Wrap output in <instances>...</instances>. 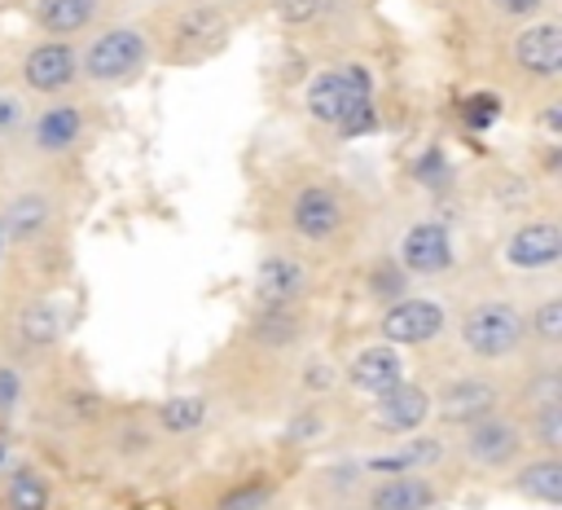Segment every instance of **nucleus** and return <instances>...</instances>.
I'll return each instance as SVG.
<instances>
[{
  "mask_svg": "<svg viewBox=\"0 0 562 510\" xmlns=\"http://www.w3.org/2000/svg\"><path fill=\"white\" fill-rule=\"evenodd\" d=\"M334 435H338V396H312V400H294L281 413L277 448L281 453H316Z\"/></svg>",
  "mask_w": 562,
  "mask_h": 510,
  "instance_id": "obj_27",
  "label": "nucleus"
},
{
  "mask_svg": "<svg viewBox=\"0 0 562 510\" xmlns=\"http://www.w3.org/2000/svg\"><path fill=\"white\" fill-rule=\"evenodd\" d=\"M501 488L514 492L518 501L558 510V506H562V453H527V457L501 479Z\"/></svg>",
  "mask_w": 562,
  "mask_h": 510,
  "instance_id": "obj_28",
  "label": "nucleus"
},
{
  "mask_svg": "<svg viewBox=\"0 0 562 510\" xmlns=\"http://www.w3.org/2000/svg\"><path fill=\"white\" fill-rule=\"evenodd\" d=\"M404 378H408L404 352L391 347V343H382V339L356 347V352L338 365V387H342V396H360L364 404H369L373 396L391 391V387L404 382Z\"/></svg>",
  "mask_w": 562,
  "mask_h": 510,
  "instance_id": "obj_23",
  "label": "nucleus"
},
{
  "mask_svg": "<svg viewBox=\"0 0 562 510\" xmlns=\"http://www.w3.org/2000/svg\"><path fill=\"white\" fill-rule=\"evenodd\" d=\"M496 409H509V369L457 365L430 387V426L439 431L465 426Z\"/></svg>",
  "mask_w": 562,
  "mask_h": 510,
  "instance_id": "obj_11",
  "label": "nucleus"
},
{
  "mask_svg": "<svg viewBox=\"0 0 562 510\" xmlns=\"http://www.w3.org/2000/svg\"><path fill=\"white\" fill-rule=\"evenodd\" d=\"M364 466H360V453H338L321 466H312L299 484V501L307 510H351L356 492L364 488Z\"/></svg>",
  "mask_w": 562,
  "mask_h": 510,
  "instance_id": "obj_26",
  "label": "nucleus"
},
{
  "mask_svg": "<svg viewBox=\"0 0 562 510\" xmlns=\"http://www.w3.org/2000/svg\"><path fill=\"white\" fill-rule=\"evenodd\" d=\"M154 66H158V57H154L149 22H119L114 18V22H105L79 40V88L92 97L136 88Z\"/></svg>",
  "mask_w": 562,
  "mask_h": 510,
  "instance_id": "obj_6",
  "label": "nucleus"
},
{
  "mask_svg": "<svg viewBox=\"0 0 562 510\" xmlns=\"http://www.w3.org/2000/svg\"><path fill=\"white\" fill-rule=\"evenodd\" d=\"M448 321H452V308L435 295H400L391 303H382L373 330L382 343L391 347H435L439 339H448Z\"/></svg>",
  "mask_w": 562,
  "mask_h": 510,
  "instance_id": "obj_19",
  "label": "nucleus"
},
{
  "mask_svg": "<svg viewBox=\"0 0 562 510\" xmlns=\"http://www.w3.org/2000/svg\"><path fill=\"white\" fill-rule=\"evenodd\" d=\"M0 84H4V75H0Z\"/></svg>",
  "mask_w": 562,
  "mask_h": 510,
  "instance_id": "obj_38",
  "label": "nucleus"
},
{
  "mask_svg": "<svg viewBox=\"0 0 562 510\" xmlns=\"http://www.w3.org/2000/svg\"><path fill=\"white\" fill-rule=\"evenodd\" d=\"M303 114L316 127L329 132H351L360 119L373 114V75L360 62H338V66H321L312 70V79L303 84Z\"/></svg>",
  "mask_w": 562,
  "mask_h": 510,
  "instance_id": "obj_10",
  "label": "nucleus"
},
{
  "mask_svg": "<svg viewBox=\"0 0 562 510\" xmlns=\"http://www.w3.org/2000/svg\"><path fill=\"white\" fill-rule=\"evenodd\" d=\"M13 84H18L31 101H48V97L79 92V44H75V40L35 35V40L18 53V62H13Z\"/></svg>",
  "mask_w": 562,
  "mask_h": 510,
  "instance_id": "obj_18",
  "label": "nucleus"
},
{
  "mask_svg": "<svg viewBox=\"0 0 562 510\" xmlns=\"http://www.w3.org/2000/svg\"><path fill=\"white\" fill-rule=\"evenodd\" d=\"M233 339L268 356H303L321 339V312L316 303H250Z\"/></svg>",
  "mask_w": 562,
  "mask_h": 510,
  "instance_id": "obj_14",
  "label": "nucleus"
},
{
  "mask_svg": "<svg viewBox=\"0 0 562 510\" xmlns=\"http://www.w3.org/2000/svg\"><path fill=\"white\" fill-rule=\"evenodd\" d=\"M448 334L457 339V352L465 365H487V369H514L527 356V334H522V303L509 295H470L452 321Z\"/></svg>",
  "mask_w": 562,
  "mask_h": 510,
  "instance_id": "obj_5",
  "label": "nucleus"
},
{
  "mask_svg": "<svg viewBox=\"0 0 562 510\" xmlns=\"http://www.w3.org/2000/svg\"><path fill=\"white\" fill-rule=\"evenodd\" d=\"M281 497H285L281 479L250 470V475H237V479H224L220 488H211L202 510H277Z\"/></svg>",
  "mask_w": 562,
  "mask_h": 510,
  "instance_id": "obj_29",
  "label": "nucleus"
},
{
  "mask_svg": "<svg viewBox=\"0 0 562 510\" xmlns=\"http://www.w3.org/2000/svg\"><path fill=\"white\" fill-rule=\"evenodd\" d=\"M31 114V97L18 84H0V154H13L22 127Z\"/></svg>",
  "mask_w": 562,
  "mask_h": 510,
  "instance_id": "obj_36",
  "label": "nucleus"
},
{
  "mask_svg": "<svg viewBox=\"0 0 562 510\" xmlns=\"http://www.w3.org/2000/svg\"><path fill=\"white\" fill-rule=\"evenodd\" d=\"M501 264L518 277H553L562 268V215L553 207L518 215L501 237Z\"/></svg>",
  "mask_w": 562,
  "mask_h": 510,
  "instance_id": "obj_17",
  "label": "nucleus"
},
{
  "mask_svg": "<svg viewBox=\"0 0 562 510\" xmlns=\"http://www.w3.org/2000/svg\"><path fill=\"white\" fill-rule=\"evenodd\" d=\"M105 409H110V400L83 378H57L40 396V418H44L48 435H57L61 444H70L88 457H92V444L101 435Z\"/></svg>",
  "mask_w": 562,
  "mask_h": 510,
  "instance_id": "obj_15",
  "label": "nucleus"
},
{
  "mask_svg": "<svg viewBox=\"0 0 562 510\" xmlns=\"http://www.w3.org/2000/svg\"><path fill=\"white\" fill-rule=\"evenodd\" d=\"M321 281H325L321 259H312L307 251L272 237L255 259L250 303H316Z\"/></svg>",
  "mask_w": 562,
  "mask_h": 510,
  "instance_id": "obj_13",
  "label": "nucleus"
},
{
  "mask_svg": "<svg viewBox=\"0 0 562 510\" xmlns=\"http://www.w3.org/2000/svg\"><path fill=\"white\" fill-rule=\"evenodd\" d=\"M408 290H413V281H408L404 268L391 259V251L369 259V268H364V295H369V299L391 303V299H400V295H408Z\"/></svg>",
  "mask_w": 562,
  "mask_h": 510,
  "instance_id": "obj_35",
  "label": "nucleus"
},
{
  "mask_svg": "<svg viewBox=\"0 0 562 510\" xmlns=\"http://www.w3.org/2000/svg\"><path fill=\"white\" fill-rule=\"evenodd\" d=\"M496 57V84L522 101L540 106L549 97H562V22L558 13H540L522 26H509L492 35Z\"/></svg>",
  "mask_w": 562,
  "mask_h": 510,
  "instance_id": "obj_2",
  "label": "nucleus"
},
{
  "mask_svg": "<svg viewBox=\"0 0 562 510\" xmlns=\"http://www.w3.org/2000/svg\"><path fill=\"white\" fill-rule=\"evenodd\" d=\"M145 22L154 31V57L162 66H198L228 44L237 18L220 0H167Z\"/></svg>",
  "mask_w": 562,
  "mask_h": 510,
  "instance_id": "obj_7",
  "label": "nucleus"
},
{
  "mask_svg": "<svg viewBox=\"0 0 562 510\" xmlns=\"http://www.w3.org/2000/svg\"><path fill=\"white\" fill-rule=\"evenodd\" d=\"M123 0H26V18L40 35H53V40H83L92 35L97 26L114 22Z\"/></svg>",
  "mask_w": 562,
  "mask_h": 510,
  "instance_id": "obj_24",
  "label": "nucleus"
},
{
  "mask_svg": "<svg viewBox=\"0 0 562 510\" xmlns=\"http://www.w3.org/2000/svg\"><path fill=\"white\" fill-rule=\"evenodd\" d=\"M522 334L531 356H562V290L544 286L522 308Z\"/></svg>",
  "mask_w": 562,
  "mask_h": 510,
  "instance_id": "obj_31",
  "label": "nucleus"
},
{
  "mask_svg": "<svg viewBox=\"0 0 562 510\" xmlns=\"http://www.w3.org/2000/svg\"><path fill=\"white\" fill-rule=\"evenodd\" d=\"M66 189L57 185V171L26 167L18 189L0 207V242L22 264H44L66 242Z\"/></svg>",
  "mask_w": 562,
  "mask_h": 510,
  "instance_id": "obj_3",
  "label": "nucleus"
},
{
  "mask_svg": "<svg viewBox=\"0 0 562 510\" xmlns=\"http://www.w3.org/2000/svg\"><path fill=\"white\" fill-rule=\"evenodd\" d=\"M57 488L35 462H13L0 479V510H53Z\"/></svg>",
  "mask_w": 562,
  "mask_h": 510,
  "instance_id": "obj_32",
  "label": "nucleus"
},
{
  "mask_svg": "<svg viewBox=\"0 0 562 510\" xmlns=\"http://www.w3.org/2000/svg\"><path fill=\"white\" fill-rule=\"evenodd\" d=\"M215 409H220V404L211 400V391H171V396H162V400L149 404L154 426H158V435H162L167 448H189V444H198V440L211 431Z\"/></svg>",
  "mask_w": 562,
  "mask_h": 510,
  "instance_id": "obj_25",
  "label": "nucleus"
},
{
  "mask_svg": "<svg viewBox=\"0 0 562 510\" xmlns=\"http://www.w3.org/2000/svg\"><path fill=\"white\" fill-rule=\"evenodd\" d=\"M448 470H413V475H378L364 479L351 510H439L448 501Z\"/></svg>",
  "mask_w": 562,
  "mask_h": 510,
  "instance_id": "obj_20",
  "label": "nucleus"
},
{
  "mask_svg": "<svg viewBox=\"0 0 562 510\" xmlns=\"http://www.w3.org/2000/svg\"><path fill=\"white\" fill-rule=\"evenodd\" d=\"M360 466L369 479L378 475H413V470H448L452 457H448V435L439 426H426L417 435H400V440H386L382 448H369L360 453Z\"/></svg>",
  "mask_w": 562,
  "mask_h": 510,
  "instance_id": "obj_21",
  "label": "nucleus"
},
{
  "mask_svg": "<svg viewBox=\"0 0 562 510\" xmlns=\"http://www.w3.org/2000/svg\"><path fill=\"white\" fill-rule=\"evenodd\" d=\"M220 4H224V9L237 18V9H246V4H259V0H220Z\"/></svg>",
  "mask_w": 562,
  "mask_h": 510,
  "instance_id": "obj_37",
  "label": "nucleus"
},
{
  "mask_svg": "<svg viewBox=\"0 0 562 510\" xmlns=\"http://www.w3.org/2000/svg\"><path fill=\"white\" fill-rule=\"evenodd\" d=\"M369 435L373 440H400V435H417L430 426V382H395L391 391L369 400Z\"/></svg>",
  "mask_w": 562,
  "mask_h": 510,
  "instance_id": "obj_22",
  "label": "nucleus"
},
{
  "mask_svg": "<svg viewBox=\"0 0 562 510\" xmlns=\"http://www.w3.org/2000/svg\"><path fill=\"white\" fill-rule=\"evenodd\" d=\"M391 259L404 268L408 281H443L461 268V242L448 220L439 215H417L400 229Z\"/></svg>",
  "mask_w": 562,
  "mask_h": 510,
  "instance_id": "obj_16",
  "label": "nucleus"
},
{
  "mask_svg": "<svg viewBox=\"0 0 562 510\" xmlns=\"http://www.w3.org/2000/svg\"><path fill=\"white\" fill-rule=\"evenodd\" d=\"M171 448L162 444L158 426H154V413L149 404H114L105 409V422H101V435L92 444V457L119 475H140L149 466H158Z\"/></svg>",
  "mask_w": 562,
  "mask_h": 510,
  "instance_id": "obj_12",
  "label": "nucleus"
},
{
  "mask_svg": "<svg viewBox=\"0 0 562 510\" xmlns=\"http://www.w3.org/2000/svg\"><path fill=\"white\" fill-rule=\"evenodd\" d=\"M522 435L531 453H562V400L558 404H540V409H522Z\"/></svg>",
  "mask_w": 562,
  "mask_h": 510,
  "instance_id": "obj_34",
  "label": "nucleus"
},
{
  "mask_svg": "<svg viewBox=\"0 0 562 510\" xmlns=\"http://www.w3.org/2000/svg\"><path fill=\"white\" fill-rule=\"evenodd\" d=\"M457 13L483 31V35H501L509 26H522L540 13H553V0H457Z\"/></svg>",
  "mask_w": 562,
  "mask_h": 510,
  "instance_id": "obj_30",
  "label": "nucleus"
},
{
  "mask_svg": "<svg viewBox=\"0 0 562 510\" xmlns=\"http://www.w3.org/2000/svg\"><path fill=\"white\" fill-rule=\"evenodd\" d=\"M369 224L373 220L364 193L329 167L303 163L281 171V180L272 185V237L307 251L321 264L347 259L364 242Z\"/></svg>",
  "mask_w": 562,
  "mask_h": 510,
  "instance_id": "obj_1",
  "label": "nucleus"
},
{
  "mask_svg": "<svg viewBox=\"0 0 562 510\" xmlns=\"http://www.w3.org/2000/svg\"><path fill=\"white\" fill-rule=\"evenodd\" d=\"M443 435H448L452 470L461 466V475H479V479H492V484H501L531 453L527 435H522V418L514 409H496V413L474 418L465 426H452Z\"/></svg>",
  "mask_w": 562,
  "mask_h": 510,
  "instance_id": "obj_8",
  "label": "nucleus"
},
{
  "mask_svg": "<svg viewBox=\"0 0 562 510\" xmlns=\"http://www.w3.org/2000/svg\"><path fill=\"white\" fill-rule=\"evenodd\" d=\"M70 334V317L66 308L44 295V290H26L18 299H9L0 308V352H4V365H48L61 343Z\"/></svg>",
  "mask_w": 562,
  "mask_h": 510,
  "instance_id": "obj_9",
  "label": "nucleus"
},
{
  "mask_svg": "<svg viewBox=\"0 0 562 510\" xmlns=\"http://www.w3.org/2000/svg\"><path fill=\"white\" fill-rule=\"evenodd\" d=\"M97 136V101L92 92H66V97H48V101H31L26 127L13 145V154L26 167H48L61 171L75 154H83Z\"/></svg>",
  "mask_w": 562,
  "mask_h": 510,
  "instance_id": "obj_4",
  "label": "nucleus"
},
{
  "mask_svg": "<svg viewBox=\"0 0 562 510\" xmlns=\"http://www.w3.org/2000/svg\"><path fill=\"white\" fill-rule=\"evenodd\" d=\"M285 31H329L342 18V0H268Z\"/></svg>",
  "mask_w": 562,
  "mask_h": 510,
  "instance_id": "obj_33",
  "label": "nucleus"
}]
</instances>
